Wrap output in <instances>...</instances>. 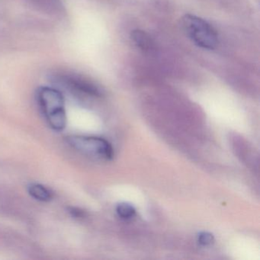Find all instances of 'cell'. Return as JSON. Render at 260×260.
Wrapping results in <instances>:
<instances>
[{
	"mask_svg": "<svg viewBox=\"0 0 260 260\" xmlns=\"http://www.w3.org/2000/svg\"><path fill=\"white\" fill-rule=\"evenodd\" d=\"M37 100L50 127L57 132L63 131L68 118L61 92L54 88L41 87L38 89Z\"/></svg>",
	"mask_w": 260,
	"mask_h": 260,
	"instance_id": "cell-1",
	"label": "cell"
},
{
	"mask_svg": "<svg viewBox=\"0 0 260 260\" xmlns=\"http://www.w3.org/2000/svg\"><path fill=\"white\" fill-rule=\"evenodd\" d=\"M182 28L188 39L199 48L214 50L218 45V35L207 21L193 15H185Z\"/></svg>",
	"mask_w": 260,
	"mask_h": 260,
	"instance_id": "cell-2",
	"label": "cell"
},
{
	"mask_svg": "<svg viewBox=\"0 0 260 260\" xmlns=\"http://www.w3.org/2000/svg\"><path fill=\"white\" fill-rule=\"evenodd\" d=\"M67 142L74 150L86 156L107 160L114 156L113 148L103 138L73 135L67 138Z\"/></svg>",
	"mask_w": 260,
	"mask_h": 260,
	"instance_id": "cell-3",
	"label": "cell"
},
{
	"mask_svg": "<svg viewBox=\"0 0 260 260\" xmlns=\"http://www.w3.org/2000/svg\"><path fill=\"white\" fill-rule=\"evenodd\" d=\"M63 82L69 89L86 95L100 97L103 94L101 89L95 83L80 76H65L63 77Z\"/></svg>",
	"mask_w": 260,
	"mask_h": 260,
	"instance_id": "cell-4",
	"label": "cell"
},
{
	"mask_svg": "<svg viewBox=\"0 0 260 260\" xmlns=\"http://www.w3.org/2000/svg\"><path fill=\"white\" fill-rule=\"evenodd\" d=\"M132 41L140 49L150 51L154 48V42L150 36L142 30H134L132 32Z\"/></svg>",
	"mask_w": 260,
	"mask_h": 260,
	"instance_id": "cell-5",
	"label": "cell"
},
{
	"mask_svg": "<svg viewBox=\"0 0 260 260\" xmlns=\"http://www.w3.org/2000/svg\"><path fill=\"white\" fill-rule=\"evenodd\" d=\"M28 194L39 202H50L53 199V192L42 184L31 183L28 187Z\"/></svg>",
	"mask_w": 260,
	"mask_h": 260,
	"instance_id": "cell-6",
	"label": "cell"
},
{
	"mask_svg": "<svg viewBox=\"0 0 260 260\" xmlns=\"http://www.w3.org/2000/svg\"><path fill=\"white\" fill-rule=\"evenodd\" d=\"M117 213L118 216L123 219H131L135 217L136 210L130 204L121 203L117 206Z\"/></svg>",
	"mask_w": 260,
	"mask_h": 260,
	"instance_id": "cell-7",
	"label": "cell"
},
{
	"mask_svg": "<svg viewBox=\"0 0 260 260\" xmlns=\"http://www.w3.org/2000/svg\"><path fill=\"white\" fill-rule=\"evenodd\" d=\"M198 241H199L200 244L203 245V246H208V245L214 243V236L208 232L201 233L199 235Z\"/></svg>",
	"mask_w": 260,
	"mask_h": 260,
	"instance_id": "cell-8",
	"label": "cell"
},
{
	"mask_svg": "<svg viewBox=\"0 0 260 260\" xmlns=\"http://www.w3.org/2000/svg\"><path fill=\"white\" fill-rule=\"evenodd\" d=\"M69 210V212L71 213V215L73 217H77V218H80V217H84L85 214L83 211L79 209V208H68Z\"/></svg>",
	"mask_w": 260,
	"mask_h": 260,
	"instance_id": "cell-9",
	"label": "cell"
}]
</instances>
